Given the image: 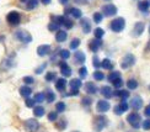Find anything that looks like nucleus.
I'll return each instance as SVG.
<instances>
[{
  "label": "nucleus",
  "instance_id": "obj_1",
  "mask_svg": "<svg viewBox=\"0 0 150 132\" xmlns=\"http://www.w3.org/2000/svg\"><path fill=\"white\" fill-rule=\"evenodd\" d=\"M111 31H113L116 34H120L126 29V20L123 17H116L115 20H112L110 24Z\"/></svg>",
  "mask_w": 150,
  "mask_h": 132
},
{
  "label": "nucleus",
  "instance_id": "obj_2",
  "mask_svg": "<svg viewBox=\"0 0 150 132\" xmlns=\"http://www.w3.org/2000/svg\"><path fill=\"white\" fill-rule=\"evenodd\" d=\"M135 62H137V59H135V57H134V54L127 53V54L122 58V61H121V68H122V69H129L130 67H133V66L135 64Z\"/></svg>",
  "mask_w": 150,
  "mask_h": 132
},
{
  "label": "nucleus",
  "instance_id": "obj_3",
  "mask_svg": "<svg viewBox=\"0 0 150 132\" xmlns=\"http://www.w3.org/2000/svg\"><path fill=\"white\" fill-rule=\"evenodd\" d=\"M15 39L17 41H20L22 43H30L32 42V36H31L30 32H27V31L25 30H17L15 32Z\"/></svg>",
  "mask_w": 150,
  "mask_h": 132
},
{
  "label": "nucleus",
  "instance_id": "obj_4",
  "mask_svg": "<svg viewBox=\"0 0 150 132\" xmlns=\"http://www.w3.org/2000/svg\"><path fill=\"white\" fill-rule=\"evenodd\" d=\"M107 117L103 116V115H100L97 117H95V120H93V128H95L97 132H101L106 126H107Z\"/></svg>",
  "mask_w": 150,
  "mask_h": 132
},
{
  "label": "nucleus",
  "instance_id": "obj_5",
  "mask_svg": "<svg viewBox=\"0 0 150 132\" xmlns=\"http://www.w3.org/2000/svg\"><path fill=\"white\" fill-rule=\"evenodd\" d=\"M127 121L133 128H139L142 117H140V115L138 114V112H130V114L127 116Z\"/></svg>",
  "mask_w": 150,
  "mask_h": 132
},
{
  "label": "nucleus",
  "instance_id": "obj_6",
  "mask_svg": "<svg viewBox=\"0 0 150 132\" xmlns=\"http://www.w3.org/2000/svg\"><path fill=\"white\" fill-rule=\"evenodd\" d=\"M6 21H8L11 26H17L21 22V14L17 11H10L8 16H6Z\"/></svg>",
  "mask_w": 150,
  "mask_h": 132
},
{
  "label": "nucleus",
  "instance_id": "obj_7",
  "mask_svg": "<svg viewBox=\"0 0 150 132\" xmlns=\"http://www.w3.org/2000/svg\"><path fill=\"white\" fill-rule=\"evenodd\" d=\"M117 12H118V9L113 4H106L101 8V14L105 16H108V17L117 15Z\"/></svg>",
  "mask_w": 150,
  "mask_h": 132
},
{
  "label": "nucleus",
  "instance_id": "obj_8",
  "mask_svg": "<svg viewBox=\"0 0 150 132\" xmlns=\"http://www.w3.org/2000/svg\"><path fill=\"white\" fill-rule=\"evenodd\" d=\"M25 127L28 132H37L40 128V122L36 118H28L25 121Z\"/></svg>",
  "mask_w": 150,
  "mask_h": 132
},
{
  "label": "nucleus",
  "instance_id": "obj_9",
  "mask_svg": "<svg viewBox=\"0 0 150 132\" xmlns=\"http://www.w3.org/2000/svg\"><path fill=\"white\" fill-rule=\"evenodd\" d=\"M111 109V104L107 101V100H98L96 104V110L100 112V114H105Z\"/></svg>",
  "mask_w": 150,
  "mask_h": 132
},
{
  "label": "nucleus",
  "instance_id": "obj_10",
  "mask_svg": "<svg viewBox=\"0 0 150 132\" xmlns=\"http://www.w3.org/2000/svg\"><path fill=\"white\" fill-rule=\"evenodd\" d=\"M144 30H145V24H144V22H143V21L135 22L134 29H133V31H132L133 37H139V36H142L143 32H144Z\"/></svg>",
  "mask_w": 150,
  "mask_h": 132
},
{
  "label": "nucleus",
  "instance_id": "obj_11",
  "mask_svg": "<svg viewBox=\"0 0 150 132\" xmlns=\"http://www.w3.org/2000/svg\"><path fill=\"white\" fill-rule=\"evenodd\" d=\"M128 105L134 110H140L143 108V99L139 95H134L132 99H130V103Z\"/></svg>",
  "mask_w": 150,
  "mask_h": 132
},
{
  "label": "nucleus",
  "instance_id": "obj_12",
  "mask_svg": "<svg viewBox=\"0 0 150 132\" xmlns=\"http://www.w3.org/2000/svg\"><path fill=\"white\" fill-rule=\"evenodd\" d=\"M68 15L73 16L74 19H81L83 11L78 8H69V9H65V11H64V16H68Z\"/></svg>",
  "mask_w": 150,
  "mask_h": 132
},
{
  "label": "nucleus",
  "instance_id": "obj_13",
  "mask_svg": "<svg viewBox=\"0 0 150 132\" xmlns=\"http://www.w3.org/2000/svg\"><path fill=\"white\" fill-rule=\"evenodd\" d=\"M80 26L81 29H83V32L84 34H90L91 32V21L89 20V19H86V17H81L80 19Z\"/></svg>",
  "mask_w": 150,
  "mask_h": 132
},
{
  "label": "nucleus",
  "instance_id": "obj_14",
  "mask_svg": "<svg viewBox=\"0 0 150 132\" xmlns=\"http://www.w3.org/2000/svg\"><path fill=\"white\" fill-rule=\"evenodd\" d=\"M102 47V40H97V39H93L89 42V49L91 52L96 53L98 52V49Z\"/></svg>",
  "mask_w": 150,
  "mask_h": 132
},
{
  "label": "nucleus",
  "instance_id": "obj_15",
  "mask_svg": "<svg viewBox=\"0 0 150 132\" xmlns=\"http://www.w3.org/2000/svg\"><path fill=\"white\" fill-rule=\"evenodd\" d=\"M59 68H60V73H62V75H63V77H65V78L70 77L71 73H73L71 68L68 66L67 62H60V63H59Z\"/></svg>",
  "mask_w": 150,
  "mask_h": 132
},
{
  "label": "nucleus",
  "instance_id": "obj_16",
  "mask_svg": "<svg viewBox=\"0 0 150 132\" xmlns=\"http://www.w3.org/2000/svg\"><path fill=\"white\" fill-rule=\"evenodd\" d=\"M100 93H101V95H103L106 99H111V98H113V96H115L113 90H112V88L108 86V85L102 86L101 89H100Z\"/></svg>",
  "mask_w": 150,
  "mask_h": 132
},
{
  "label": "nucleus",
  "instance_id": "obj_17",
  "mask_svg": "<svg viewBox=\"0 0 150 132\" xmlns=\"http://www.w3.org/2000/svg\"><path fill=\"white\" fill-rule=\"evenodd\" d=\"M49 52H51V46L49 45H41L37 48V54L40 57H45V56L49 54Z\"/></svg>",
  "mask_w": 150,
  "mask_h": 132
},
{
  "label": "nucleus",
  "instance_id": "obj_18",
  "mask_svg": "<svg viewBox=\"0 0 150 132\" xmlns=\"http://www.w3.org/2000/svg\"><path fill=\"white\" fill-rule=\"evenodd\" d=\"M74 61H75V63H78V64H84L85 61H86L85 53L81 52V51H76L74 54Z\"/></svg>",
  "mask_w": 150,
  "mask_h": 132
},
{
  "label": "nucleus",
  "instance_id": "obj_19",
  "mask_svg": "<svg viewBox=\"0 0 150 132\" xmlns=\"http://www.w3.org/2000/svg\"><path fill=\"white\" fill-rule=\"evenodd\" d=\"M67 88V79L65 78H59L55 80V89H57L58 91H64Z\"/></svg>",
  "mask_w": 150,
  "mask_h": 132
},
{
  "label": "nucleus",
  "instance_id": "obj_20",
  "mask_svg": "<svg viewBox=\"0 0 150 132\" xmlns=\"http://www.w3.org/2000/svg\"><path fill=\"white\" fill-rule=\"evenodd\" d=\"M68 39V34H67V31L64 30H59L57 31V34H55V41L59 42V43H63L65 42Z\"/></svg>",
  "mask_w": 150,
  "mask_h": 132
},
{
  "label": "nucleus",
  "instance_id": "obj_21",
  "mask_svg": "<svg viewBox=\"0 0 150 132\" xmlns=\"http://www.w3.org/2000/svg\"><path fill=\"white\" fill-rule=\"evenodd\" d=\"M97 90H98L97 86L93 84V83H91V81H89V83L85 84V91L89 94V95H93V94H96Z\"/></svg>",
  "mask_w": 150,
  "mask_h": 132
},
{
  "label": "nucleus",
  "instance_id": "obj_22",
  "mask_svg": "<svg viewBox=\"0 0 150 132\" xmlns=\"http://www.w3.org/2000/svg\"><path fill=\"white\" fill-rule=\"evenodd\" d=\"M81 85H83V81H81V79H76L74 78L69 81V86H70V90H79Z\"/></svg>",
  "mask_w": 150,
  "mask_h": 132
},
{
  "label": "nucleus",
  "instance_id": "obj_23",
  "mask_svg": "<svg viewBox=\"0 0 150 132\" xmlns=\"http://www.w3.org/2000/svg\"><path fill=\"white\" fill-rule=\"evenodd\" d=\"M31 94H32V89H31L28 85H22V86L20 88V95L23 96L25 99L30 98Z\"/></svg>",
  "mask_w": 150,
  "mask_h": 132
},
{
  "label": "nucleus",
  "instance_id": "obj_24",
  "mask_svg": "<svg viewBox=\"0 0 150 132\" xmlns=\"http://www.w3.org/2000/svg\"><path fill=\"white\" fill-rule=\"evenodd\" d=\"M149 8H150V1L149 0H143V1H139V4H138V9L142 12H148Z\"/></svg>",
  "mask_w": 150,
  "mask_h": 132
},
{
  "label": "nucleus",
  "instance_id": "obj_25",
  "mask_svg": "<svg viewBox=\"0 0 150 132\" xmlns=\"http://www.w3.org/2000/svg\"><path fill=\"white\" fill-rule=\"evenodd\" d=\"M51 20L53 22H55L59 26H63V22L65 20V16H62V15H51Z\"/></svg>",
  "mask_w": 150,
  "mask_h": 132
},
{
  "label": "nucleus",
  "instance_id": "obj_26",
  "mask_svg": "<svg viewBox=\"0 0 150 132\" xmlns=\"http://www.w3.org/2000/svg\"><path fill=\"white\" fill-rule=\"evenodd\" d=\"M45 114H46V111L43 106H35L33 108V115L36 117H42V116H45Z\"/></svg>",
  "mask_w": 150,
  "mask_h": 132
},
{
  "label": "nucleus",
  "instance_id": "obj_27",
  "mask_svg": "<svg viewBox=\"0 0 150 132\" xmlns=\"http://www.w3.org/2000/svg\"><path fill=\"white\" fill-rule=\"evenodd\" d=\"M101 67L103 69H107V71H111L112 68H113V63H112V61L108 59V58H105L101 61Z\"/></svg>",
  "mask_w": 150,
  "mask_h": 132
},
{
  "label": "nucleus",
  "instance_id": "obj_28",
  "mask_svg": "<svg viewBox=\"0 0 150 132\" xmlns=\"http://www.w3.org/2000/svg\"><path fill=\"white\" fill-rule=\"evenodd\" d=\"M116 96H120L122 99V101H126V100L129 98V91L128 90H118L115 93Z\"/></svg>",
  "mask_w": 150,
  "mask_h": 132
},
{
  "label": "nucleus",
  "instance_id": "obj_29",
  "mask_svg": "<svg viewBox=\"0 0 150 132\" xmlns=\"http://www.w3.org/2000/svg\"><path fill=\"white\" fill-rule=\"evenodd\" d=\"M45 100H46L47 103H49V104L53 103L54 100H55V94L52 90H47L46 94H45Z\"/></svg>",
  "mask_w": 150,
  "mask_h": 132
},
{
  "label": "nucleus",
  "instance_id": "obj_30",
  "mask_svg": "<svg viewBox=\"0 0 150 132\" xmlns=\"http://www.w3.org/2000/svg\"><path fill=\"white\" fill-rule=\"evenodd\" d=\"M93 36H95V39H97V40H102V37L105 36V30L101 27H96L93 30Z\"/></svg>",
  "mask_w": 150,
  "mask_h": 132
},
{
  "label": "nucleus",
  "instance_id": "obj_31",
  "mask_svg": "<svg viewBox=\"0 0 150 132\" xmlns=\"http://www.w3.org/2000/svg\"><path fill=\"white\" fill-rule=\"evenodd\" d=\"M38 0H28L26 3V10H33L38 6Z\"/></svg>",
  "mask_w": 150,
  "mask_h": 132
},
{
  "label": "nucleus",
  "instance_id": "obj_32",
  "mask_svg": "<svg viewBox=\"0 0 150 132\" xmlns=\"http://www.w3.org/2000/svg\"><path fill=\"white\" fill-rule=\"evenodd\" d=\"M92 20H93V22H95V24H101L102 20H103V15L101 14V12H93Z\"/></svg>",
  "mask_w": 150,
  "mask_h": 132
},
{
  "label": "nucleus",
  "instance_id": "obj_33",
  "mask_svg": "<svg viewBox=\"0 0 150 132\" xmlns=\"http://www.w3.org/2000/svg\"><path fill=\"white\" fill-rule=\"evenodd\" d=\"M127 86L129 90H135L137 88H138V81H137L135 79H129L127 81Z\"/></svg>",
  "mask_w": 150,
  "mask_h": 132
},
{
  "label": "nucleus",
  "instance_id": "obj_34",
  "mask_svg": "<svg viewBox=\"0 0 150 132\" xmlns=\"http://www.w3.org/2000/svg\"><path fill=\"white\" fill-rule=\"evenodd\" d=\"M65 109H67V105L63 101H59V103H57V105H55V112H57V114L58 112H64Z\"/></svg>",
  "mask_w": 150,
  "mask_h": 132
},
{
  "label": "nucleus",
  "instance_id": "obj_35",
  "mask_svg": "<svg viewBox=\"0 0 150 132\" xmlns=\"http://www.w3.org/2000/svg\"><path fill=\"white\" fill-rule=\"evenodd\" d=\"M59 57L63 59V61L70 58V52H69V49H60V51H59Z\"/></svg>",
  "mask_w": 150,
  "mask_h": 132
},
{
  "label": "nucleus",
  "instance_id": "obj_36",
  "mask_svg": "<svg viewBox=\"0 0 150 132\" xmlns=\"http://www.w3.org/2000/svg\"><path fill=\"white\" fill-rule=\"evenodd\" d=\"M45 79H46V81H54V80H57V73H55V72H48L46 74Z\"/></svg>",
  "mask_w": 150,
  "mask_h": 132
},
{
  "label": "nucleus",
  "instance_id": "obj_37",
  "mask_svg": "<svg viewBox=\"0 0 150 132\" xmlns=\"http://www.w3.org/2000/svg\"><path fill=\"white\" fill-rule=\"evenodd\" d=\"M108 80L111 81V83H112V81H115L116 79H118V78H121V73L120 72H117V71H115V72H111L110 73V75H108Z\"/></svg>",
  "mask_w": 150,
  "mask_h": 132
},
{
  "label": "nucleus",
  "instance_id": "obj_38",
  "mask_svg": "<svg viewBox=\"0 0 150 132\" xmlns=\"http://www.w3.org/2000/svg\"><path fill=\"white\" fill-rule=\"evenodd\" d=\"M92 75H93V79L97 80V81H101V80L105 79V74L102 72H100V71H95Z\"/></svg>",
  "mask_w": 150,
  "mask_h": 132
},
{
  "label": "nucleus",
  "instance_id": "obj_39",
  "mask_svg": "<svg viewBox=\"0 0 150 132\" xmlns=\"http://www.w3.org/2000/svg\"><path fill=\"white\" fill-rule=\"evenodd\" d=\"M33 100H35V103H38V104L43 103L45 101V93H37Z\"/></svg>",
  "mask_w": 150,
  "mask_h": 132
},
{
  "label": "nucleus",
  "instance_id": "obj_40",
  "mask_svg": "<svg viewBox=\"0 0 150 132\" xmlns=\"http://www.w3.org/2000/svg\"><path fill=\"white\" fill-rule=\"evenodd\" d=\"M59 25H57L55 22H53V21H51L48 24V30L49 31H52V32H57V31H59Z\"/></svg>",
  "mask_w": 150,
  "mask_h": 132
},
{
  "label": "nucleus",
  "instance_id": "obj_41",
  "mask_svg": "<svg viewBox=\"0 0 150 132\" xmlns=\"http://www.w3.org/2000/svg\"><path fill=\"white\" fill-rule=\"evenodd\" d=\"M67 125H68V122H67L65 120H60V121H58V122H57V125H55V127H57L59 131H63V130H65V128H67Z\"/></svg>",
  "mask_w": 150,
  "mask_h": 132
},
{
  "label": "nucleus",
  "instance_id": "obj_42",
  "mask_svg": "<svg viewBox=\"0 0 150 132\" xmlns=\"http://www.w3.org/2000/svg\"><path fill=\"white\" fill-rule=\"evenodd\" d=\"M63 26H64L67 30H70V29L74 27V22L70 20V19L65 17V20H64V22H63Z\"/></svg>",
  "mask_w": 150,
  "mask_h": 132
},
{
  "label": "nucleus",
  "instance_id": "obj_43",
  "mask_svg": "<svg viewBox=\"0 0 150 132\" xmlns=\"http://www.w3.org/2000/svg\"><path fill=\"white\" fill-rule=\"evenodd\" d=\"M48 120L51 121V122H54V121H57L58 120V114L55 111H51L48 114Z\"/></svg>",
  "mask_w": 150,
  "mask_h": 132
},
{
  "label": "nucleus",
  "instance_id": "obj_44",
  "mask_svg": "<svg viewBox=\"0 0 150 132\" xmlns=\"http://www.w3.org/2000/svg\"><path fill=\"white\" fill-rule=\"evenodd\" d=\"M79 75H80V79H85L87 77V68L86 67H81L79 69Z\"/></svg>",
  "mask_w": 150,
  "mask_h": 132
},
{
  "label": "nucleus",
  "instance_id": "obj_45",
  "mask_svg": "<svg viewBox=\"0 0 150 132\" xmlns=\"http://www.w3.org/2000/svg\"><path fill=\"white\" fill-rule=\"evenodd\" d=\"M118 108L121 109L122 112H126V111H128V109H129V105H128L127 101H121V104H118Z\"/></svg>",
  "mask_w": 150,
  "mask_h": 132
},
{
  "label": "nucleus",
  "instance_id": "obj_46",
  "mask_svg": "<svg viewBox=\"0 0 150 132\" xmlns=\"http://www.w3.org/2000/svg\"><path fill=\"white\" fill-rule=\"evenodd\" d=\"M80 46V40L79 39H73L70 42V49H76Z\"/></svg>",
  "mask_w": 150,
  "mask_h": 132
},
{
  "label": "nucleus",
  "instance_id": "obj_47",
  "mask_svg": "<svg viewBox=\"0 0 150 132\" xmlns=\"http://www.w3.org/2000/svg\"><path fill=\"white\" fill-rule=\"evenodd\" d=\"M112 84H113V86L116 88V89H120V88L123 86V80H122V78H118L115 81H112Z\"/></svg>",
  "mask_w": 150,
  "mask_h": 132
},
{
  "label": "nucleus",
  "instance_id": "obj_48",
  "mask_svg": "<svg viewBox=\"0 0 150 132\" xmlns=\"http://www.w3.org/2000/svg\"><path fill=\"white\" fill-rule=\"evenodd\" d=\"M81 104L84 106H90L92 104V99L89 96H85V98H83V100H81Z\"/></svg>",
  "mask_w": 150,
  "mask_h": 132
},
{
  "label": "nucleus",
  "instance_id": "obj_49",
  "mask_svg": "<svg viewBox=\"0 0 150 132\" xmlns=\"http://www.w3.org/2000/svg\"><path fill=\"white\" fill-rule=\"evenodd\" d=\"M92 64H93V67H95V68H100V67H101V61L98 59L97 56H93V58H92Z\"/></svg>",
  "mask_w": 150,
  "mask_h": 132
},
{
  "label": "nucleus",
  "instance_id": "obj_50",
  "mask_svg": "<svg viewBox=\"0 0 150 132\" xmlns=\"http://www.w3.org/2000/svg\"><path fill=\"white\" fill-rule=\"evenodd\" d=\"M35 100L33 99H31V98H27L26 99V101H25V105L27 106V108H35Z\"/></svg>",
  "mask_w": 150,
  "mask_h": 132
},
{
  "label": "nucleus",
  "instance_id": "obj_51",
  "mask_svg": "<svg viewBox=\"0 0 150 132\" xmlns=\"http://www.w3.org/2000/svg\"><path fill=\"white\" fill-rule=\"evenodd\" d=\"M23 83L26 84V85H31V84H33L35 83V79L32 77H23Z\"/></svg>",
  "mask_w": 150,
  "mask_h": 132
},
{
  "label": "nucleus",
  "instance_id": "obj_52",
  "mask_svg": "<svg viewBox=\"0 0 150 132\" xmlns=\"http://www.w3.org/2000/svg\"><path fill=\"white\" fill-rule=\"evenodd\" d=\"M46 67H47V63H43V64H41L38 68H36L35 73H36V74H41V73H42V72L46 69Z\"/></svg>",
  "mask_w": 150,
  "mask_h": 132
},
{
  "label": "nucleus",
  "instance_id": "obj_53",
  "mask_svg": "<svg viewBox=\"0 0 150 132\" xmlns=\"http://www.w3.org/2000/svg\"><path fill=\"white\" fill-rule=\"evenodd\" d=\"M143 128L144 130H146V131H149L150 130V118H148V120H145V121H143Z\"/></svg>",
  "mask_w": 150,
  "mask_h": 132
},
{
  "label": "nucleus",
  "instance_id": "obj_54",
  "mask_svg": "<svg viewBox=\"0 0 150 132\" xmlns=\"http://www.w3.org/2000/svg\"><path fill=\"white\" fill-rule=\"evenodd\" d=\"M115 114H116V115H122V114H123V112L121 111V109L118 108V105L115 106Z\"/></svg>",
  "mask_w": 150,
  "mask_h": 132
},
{
  "label": "nucleus",
  "instance_id": "obj_55",
  "mask_svg": "<svg viewBox=\"0 0 150 132\" xmlns=\"http://www.w3.org/2000/svg\"><path fill=\"white\" fill-rule=\"evenodd\" d=\"M144 114H145V116H146V117H149V118H150V105H149V106H146V108H145V110H144Z\"/></svg>",
  "mask_w": 150,
  "mask_h": 132
},
{
  "label": "nucleus",
  "instance_id": "obj_56",
  "mask_svg": "<svg viewBox=\"0 0 150 132\" xmlns=\"http://www.w3.org/2000/svg\"><path fill=\"white\" fill-rule=\"evenodd\" d=\"M41 3L43 4V5H49L52 3V0H41Z\"/></svg>",
  "mask_w": 150,
  "mask_h": 132
},
{
  "label": "nucleus",
  "instance_id": "obj_57",
  "mask_svg": "<svg viewBox=\"0 0 150 132\" xmlns=\"http://www.w3.org/2000/svg\"><path fill=\"white\" fill-rule=\"evenodd\" d=\"M76 4H86L87 3V0H74Z\"/></svg>",
  "mask_w": 150,
  "mask_h": 132
},
{
  "label": "nucleus",
  "instance_id": "obj_58",
  "mask_svg": "<svg viewBox=\"0 0 150 132\" xmlns=\"http://www.w3.org/2000/svg\"><path fill=\"white\" fill-rule=\"evenodd\" d=\"M59 3H60L62 5H67L68 3H69V0H59Z\"/></svg>",
  "mask_w": 150,
  "mask_h": 132
},
{
  "label": "nucleus",
  "instance_id": "obj_59",
  "mask_svg": "<svg viewBox=\"0 0 150 132\" xmlns=\"http://www.w3.org/2000/svg\"><path fill=\"white\" fill-rule=\"evenodd\" d=\"M20 1H21V3H27L28 0H20Z\"/></svg>",
  "mask_w": 150,
  "mask_h": 132
},
{
  "label": "nucleus",
  "instance_id": "obj_60",
  "mask_svg": "<svg viewBox=\"0 0 150 132\" xmlns=\"http://www.w3.org/2000/svg\"><path fill=\"white\" fill-rule=\"evenodd\" d=\"M149 35H150V25H149Z\"/></svg>",
  "mask_w": 150,
  "mask_h": 132
},
{
  "label": "nucleus",
  "instance_id": "obj_61",
  "mask_svg": "<svg viewBox=\"0 0 150 132\" xmlns=\"http://www.w3.org/2000/svg\"><path fill=\"white\" fill-rule=\"evenodd\" d=\"M105 1H111V0H105Z\"/></svg>",
  "mask_w": 150,
  "mask_h": 132
},
{
  "label": "nucleus",
  "instance_id": "obj_62",
  "mask_svg": "<svg viewBox=\"0 0 150 132\" xmlns=\"http://www.w3.org/2000/svg\"><path fill=\"white\" fill-rule=\"evenodd\" d=\"M73 132H79V131H73Z\"/></svg>",
  "mask_w": 150,
  "mask_h": 132
}]
</instances>
